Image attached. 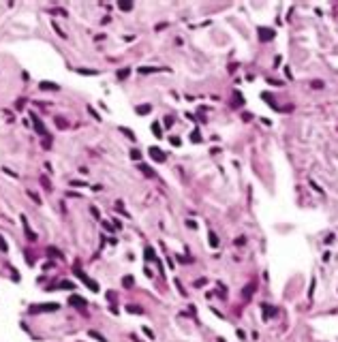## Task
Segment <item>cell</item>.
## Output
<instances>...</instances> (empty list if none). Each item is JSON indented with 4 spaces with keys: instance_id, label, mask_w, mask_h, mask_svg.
<instances>
[{
    "instance_id": "1",
    "label": "cell",
    "mask_w": 338,
    "mask_h": 342,
    "mask_svg": "<svg viewBox=\"0 0 338 342\" xmlns=\"http://www.w3.org/2000/svg\"><path fill=\"white\" fill-rule=\"evenodd\" d=\"M75 274H77V278H79L81 282H86V284L90 286V291H98V284H96L94 280H90V278H88L84 272H79V269H75Z\"/></svg>"
},
{
    "instance_id": "2",
    "label": "cell",
    "mask_w": 338,
    "mask_h": 342,
    "mask_svg": "<svg viewBox=\"0 0 338 342\" xmlns=\"http://www.w3.org/2000/svg\"><path fill=\"white\" fill-rule=\"evenodd\" d=\"M54 312V310H58V304H43V306H34L32 312Z\"/></svg>"
},
{
    "instance_id": "3",
    "label": "cell",
    "mask_w": 338,
    "mask_h": 342,
    "mask_svg": "<svg viewBox=\"0 0 338 342\" xmlns=\"http://www.w3.org/2000/svg\"><path fill=\"white\" fill-rule=\"evenodd\" d=\"M259 34H261V41H270V39H274V30H270V28H259Z\"/></svg>"
},
{
    "instance_id": "4",
    "label": "cell",
    "mask_w": 338,
    "mask_h": 342,
    "mask_svg": "<svg viewBox=\"0 0 338 342\" xmlns=\"http://www.w3.org/2000/svg\"><path fill=\"white\" fill-rule=\"evenodd\" d=\"M150 156H152L154 160H159V163H163V160H165V156H163V152H161L159 148H150Z\"/></svg>"
},
{
    "instance_id": "5",
    "label": "cell",
    "mask_w": 338,
    "mask_h": 342,
    "mask_svg": "<svg viewBox=\"0 0 338 342\" xmlns=\"http://www.w3.org/2000/svg\"><path fill=\"white\" fill-rule=\"evenodd\" d=\"M32 124H34V131L39 133V135H45V126L41 124V120L36 118V115H32Z\"/></svg>"
},
{
    "instance_id": "6",
    "label": "cell",
    "mask_w": 338,
    "mask_h": 342,
    "mask_svg": "<svg viewBox=\"0 0 338 342\" xmlns=\"http://www.w3.org/2000/svg\"><path fill=\"white\" fill-rule=\"evenodd\" d=\"M69 304H71V306H81V308H84V306H86V299L77 297V295H71V297H69Z\"/></svg>"
},
{
    "instance_id": "7",
    "label": "cell",
    "mask_w": 338,
    "mask_h": 342,
    "mask_svg": "<svg viewBox=\"0 0 338 342\" xmlns=\"http://www.w3.org/2000/svg\"><path fill=\"white\" fill-rule=\"evenodd\" d=\"M118 6H120L122 11H131V9H133V2H129V0H122V2H118Z\"/></svg>"
},
{
    "instance_id": "8",
    "label": "cell",
    "mask_w": 338,
    "mask_h": 342,
    "mask_svg": "<svg viewBox=\"0 0 338 342\" xmlns=\"http://www.w3.org/2000/svg\"><path fill=\"white\" fill-rule=\"evenodd\" d=\"M150 109H152V105H139V107H137L135 111H137V113H148Z\"/></svg>"
},
{
    "instance_id": "9",
    "label": "cell",
    "mask_w": 338,
    "mask_h": 342,
    "mask_svg": "<svg viewBox=\"0 0 338 342\" xmlns=\"http://www.w3.org/2000/svg\"><path fill=\"white\" fill-rule=\"evenodd\" d=\"M41 88H43V90H49V88H51V90H58L56 84H49V82H41Z\"/></svg>"
},
{
    "instance_id": "10",
    "label": "cell",
    "mask_w": 338,
    "mask_h": 342,
    "mask_svg": "<svg viewBox=\"0 0 338 342\" xmlns=\"http://www.w3.org/2000/svg\"><path fill=\"white\" fill-rule=\"evenodd\" d=\"M133 282H135L133 276H124V278H122V284H124V286H133Z\"/></svg>"
},
{
    "instance_id": "11",
    "label": "cell",
    "mask_w": 338,
    "mask_h": 342,
    "mask_svg": "<svg viewBox=\"0 0 338 342\" xmlns=\"http://www.w3.org/2000/svg\"><path fill=\"white\" fill-rule=\"evenodd\" d=\"M120 133H124L129 139H135V133H133V131H129V128H124V126H120Z\"/></svg>"
},
{
    "instance_id": "12",
    "label": "cell",
    "mask_w": 338,
    "mask_h": 342,
    "mask_svg": "<svg viewBox=\"0 0 338 342\" xmlns=\"http://www.w3.org/2000/svg\"><path fill=\"white\" fill-rule=\"evenodd\" d=\"M129 73H131V69H122L120 73H118V79H126V77H129Z\"/></svg>"
},
{
    "instance_id": "13",
    "label": "cell",
    "mask_w": 338,
    "mask_h": 342,
    "mask_svg": "<svg viewBox=\"0 0 338 342\" xmlns=\"http://www.w3.org/2000/svg\"><path fill=\"white\" fill-rule=\"evenodd\" d=\"M90 336H92L94 340H98V342H107V340H105V338H103L101 334H96V331H90Z\"/></svg>"
},
{
    "instance_id": "14",
    "label": "cell",
    "mask_w": 338,
    "mask_h": 342,
    "mask_svg": "<svg viewBox=\"0 0 338 342\" xmlns=\"http://www.w3.org/2000/svg\"><path fill=\"white\" fill-rule=\"evenodd\" d=\"M131 158H133V160H139V158H141V152H139V150H133V152H131Z\"/></svg>"
},
{
    "instance_id": "15",
    "label": "cell",
    "mask_w": 338,
    "mask_h": 342,
    "mask_svg": "<svg viewBox=\"0 0 338 342\" xmlns=\"http://www.w3.org/2000/svg\"><path fill=\"white\" fill-rule=\"evenodd\" d=\"M58 286H60V289H73V282H67L64 280V282H60Z\"/></svg>"
},
{
    "instance_id": "16",
    "label": "cell",
    "mask_w": 338,
    "mask_h": 342,
    "mask_svg": "<svg viewBox=\"0 0 338 342\" xmlns=\"http://www.w3.org/2000/svg\"><path fill=\"white\" fill-rule=\"evenodd\" d=\"M210 244H212V246H218V240H216L214 233H210Z\"/></svg>"
},
{
    "instance_id": "17",
    "label": "cell",
    "mask_w": 338,
    "mask_h": 342,
    "mask_svg": "<svg viewBox=\"0 0 338 342\" xmlns=\"http://www.w3.org/2000/svg\"><path fill=\"white\" fill-rule=\"evenodd\" d=\"M152 131H154V133H156V137H161V126H159V124H156V122H154V124H152Z\"/></svg>"
},
{
    "instance_id": "18",
    "label": "cell",
    "mask_w": 338,
    "mask_h": 342,
    "mask_svg": "<svg viewBox=\"0 0 338 342\" xmlns=\"http://www.w3.org/2000/svg\"><path fill=\"white\" fill-rule=\"evenodd\" d=\"M145 259H154V250L152 248H145Z\"/></svg>"
},
{
    "instance_id": "19",
    "label": "cell",
    "mask_w": 338,
    "mask_h": 342,
    "mask_svg": "<svg viewBox=\"0 0 338 342\" xmlns=\"http://www.w3.org/2000/svg\"><path fill=\"white\" fill-rule=\"evenodd\" d=\"M129 312H137V314H141V308H139V306H129Z\"/></svg>"
},
{
    "instance_id": "20",
    "label": "cell",
    "mask_w": 338,
    "mask_h": 342,
    "mask_svg": "<svg viewBox=\"0 0 338 342\" xmlns=\"http://www.w3.org/2000/svg\"><path fill=\"white\" fill-rule=\"evenodd\" d=\"M143 334L148 336V338H152V340H154V334H152V329H148V327H143Z\"/></svg>"
},
{
    "instance_id": "21",
    "label": "cell",
    "mask_w": 338,
    "mask_h": 342,
    "mask_svg": "<svg viewBox=\"0 0 338 342\" xmlns=\"http://www.w3.org/2000/svg\"><path fill=\"white\" fill-rule=\"evenodd\" d=\"M0 250H2V253L7 250V244H4V240H2V237H0Z\"/></svg>"
}]
</instances>
